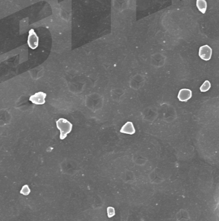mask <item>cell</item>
Listing matches in <instances>:
<instances>
[{
  "label": "cell",
  "instance_id": "7a4b0ae2",
  "mask_svg": "<svg viewBox=\"0 0 219 221\" xmlns=\"http://www.w3.org/2000/svg\"><path fill=\"white\" fill-rule=\"evenodd\" d=\"M212 55V49L208 45H204L200 47L199 51V55L201 59L208 61L211 59Z\"/></svg>",
  "mask_w": 219,
  "mask_h": 221
},
{
  "label": "cell",
  "instance_id": "3957f363",
  "mask_svg": "<svg viewBox=\"0 0 219 221\" xmlns=\"http://www.w3.org/2000/svg\"><path fill=\"white\" fill-rule=\"evenodd\" d=\"M28 44L32 49H35L39 46V37L36 34L34 29H31L29 31V35L28 38Z\"/></svg>",
  "mask_w": 219,
  "mask_h": 221
},
{
  "label": "cell",
  "instance_id": "277c9868",
  "mask_svg": "<svg viewBox=\"0 0 219 221\" xmlns=\"http://www.w3.org/2000/svg\"><path fill=\"white\" fill-rule=\"evenodd\" d=\"M46 94L43 92H39L35 93L34 95H32L30 97V101L35 104H44L46 101Z\"/></svg>",
  "mask_w": 219,
  "mask_h": 221
},
{
  "label": "cell",
  "instance_id": "6da1fadb",
  "mask_svg": "<svg viewBox=\"0 0 219 221\" xmlns=\"http://www.w3.org/2000/svg\"><path fill=\"white\" fill-rule=\"evenodd\" d=\"M56 127L60 132V139L61 140L65 139L68 134H69L73 128V124L67 121V119L63 118H60L56 122Z\"/></svg>",
  "mask_w": 219,
  "mask_h": 221
},
{
  "label": "cell",
  "instance_id": "30bf717a",
  "mask_svg": "<svg viewBox=\"0 0 219 221\" xmlns=\"http://www.w3.org/2000/svg\"><path fill=\"white\" fill-rule=\"evenodd\" d=\"M107 212H108V217L109 218H111L113 216L115 215V209L113 207H108L107 208Z\"/></svg>",
  "mask_w": 219,
  "mask_h": 221
},
{
  "label": "cell",
  "instance_id": "52a82bcc",
  "mask_svg": "<svg viewBox=\"0 0 219 221\" xmlns=\"http://www.w3.org/2000/svg\"><path fill=\"white\" fill-rule=\"evenodd\" d=\"M196 5L197 9L200 12L205 14L207 9V3L206 0H197Z\"/></svg>",
  "mask_w": 219,
  "mask_h": 221
},
{
  "label": "cell",
  "instance_id": "8992f818",
  "mask_svg": "<svg viewBox=\"0 0 219 221\" xmlns=\"http://www.w3.org/2000/svg\"><path fill=\"white\" fill-rule=\"evenodd\" d=\"M121 133L129 134V135H133L135 133V128L132 122H127L126 124L121 128L120 130Z\"/></svg>",
  "mask_w": 219,
  "mask_h": 221
},
{
  "label": "cell",
  "instance_id": "9c48e42d",
  "mask_svg": "<svg viewBox=\"0 0 219 221\" xmlns=\"http://www.w3.org/2000/svg\"><path fill=\"white\" fill-rule=\"evenodd\" d=\"M30 192H31V190L29 188V186H28V185H24L22 187V188H21L20 193L24 195H28L30 193Z\"/></svg>",
  "mask_w": 219,
  "mask_h": 221
},
{
  "label": "cell",
  "instance_id": "ba28073f",
  "mask_svg": "<svg viewBox=\"0 0 219 221\" xmlns=\"http://www.w3.org/2000/svg\"><path fill=\"white\" fill-rule=\"evenodd\" d=\"M211 87V83L208 80H206L203 83V84L200 86V90L201 92H206Z\"/></svg>",
  "mask_w": 219,
  "mask_h": 221
},
{
  "label": "cell",
  "instance_id": "5b68a950",
  "mask_svg": "<svg viewBox=\"0 0 219 221\" xmlns=\"http://www.w3.org/2000/svg\"><path fill=\"white\" fill-rule=\"evenodd\" d=\"M192 91L190 89H183L179 90L178 98L180 101L183 102H186L188 100H189L192 97Z\"/></svg>",
  "mask_w": 219,
  "mask_h": 221
}]
</instances>
